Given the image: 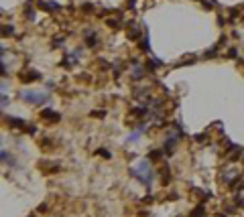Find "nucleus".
Returning <instances> with one entry per match:
<instances>
[{"instance_id": "nucleus-1", "label": "nucleus", "mask_w": 244, "mask_h": 217, "mask_svg": "<svg viewBox=\"0 0 244 217\" xmlns=\"http://www.w3.org/2000/svg\"><path fill=\"white\" fill-rule=\"evenodd\" d=\"M20 100L29 104H35V106H41V104H47L51 97L45 91H33V89H22L20 91Z\"/></svg>"}, {"instance_id": "nucleus-2", "label": "nucleus", "mask_w": 244, "mask_h": 217, "mask_svg": "<svg viewBox=\"0 0 244 217\" xmlns=\"http://www.w3.org/2000/svg\"><path fill=\"white\" fill-rule=\"evenodd\" d=\"M136 176H138V181H141L142 185L151 187L153 179H155V173H153V169H151V164L147 163V160L138 163V166H136Z\"/></svg>"}, {"instance_id": "nucleus-3", "label": "nucleus", "mask_w": 244, "mask_h": 217, "mask_svg": "<svg viewBox=\"0 0 244 217\" xmlns=\"http://www.w3.org/2000/svg\"><path fill=\"white\" fill-rule=\"evenodd\" d=\"M37 6L39 8H45V10H59V4H57V2H51V4H49V2H37Z\"/></svg>"}, {"instance_id": "nucleus-4", "label": "nucleus", "mask_w": 244, "mask_h": 217, "mask_svg": "<svg viewBox=\"0 0 244 217\" xmlns=\"http://www.w3.org/2000/svg\"><path fill=\"white\" fill-rule=\"evenodd\" d=\"M175 144H177V136H173V138H167V142H165V152L169 154V152H173L175 150Z\"/></svg>"}, {"instance_id": "nucleus-5", "label": "nucleus", "mask_w": 244, "mask_h": 217, "mask_svg": "<svg viewBox=\"0 0 244 217\" xmlns=\"http://www.w3.org/2000/svg\"><path fill=\"white\" fill-rule=\"evenodd\" d=\"M33 79H41V73H37V71H31V73H22V81L25 83H31Z\"/></svg>"}, {"instance_id": "nucleus-6", "label": "nucleus", "mask_w": 244, "mask_h": 217, "mask_svg": "<svg viewBox=\"0 0 244 217\" xmlns=\"http://www.w3.org/2000/svg\"><path fill=\"white\" fill-rule=\"evenodd\" d=\"M41 116H43V118H47V120H59V114H55V112H51V110L41 112Z\"/></svg>"}, {"instance_id": "nucleus-7", "label": "nucleus", "mask_w": 244, "mask_h": 217, "mask_svg": "<svg viewBox=\"0 0 244 217\" xmlns=\"http://www.w3.org/2000/svg\"><path fill=\"white\" fill-rule=\"evenodd\" d=\"M8 124L14 126V128H25V122H22V120H16V118H8Z\"/></svg>"}, {"instance_id": "nucleus-8", "label": "nucleus", "mask_w": 244, "mask_h": 217, "mask_svg": "<svg viewBox=\"0 0 244 217\" xmlns=\"http://www.w3.org/2000/svg\"><path fill=\"white\" fill-rule=\"evenodd\" d=\"M161 65H163V63L159 61V59H151V61H149V69H151V71H153V69H159Z\"/></svg>"}, {"instance_id": "nucleus-9", "label": "nucleus", "mask_w": 244, "mask_h": 217, "mask_svg": "<svg viewBox=\"0 0 244 217\" xmlns=\"http://www.w3.org/2000/svg\"><path fill=\"white\" fill-rule=\"evenodd\" d=\"M142 75H144V71H142V67H138V65H136V67H134V71H132V77H134V79H136V77L141 79Z\"/></svg>"}, {"instance_id": "nucleus-10", "label": "nucleus", "mask_w": 244, "mask_h": 217, "mask_svg": "<svg viewBox=\"0 0 244 217\" xmlns=\"http://www.w3.org/2000/svg\"><path fill=\"white\" fill-rule=\"evenodd\" d=\"M2 160H4L6 164H14V163H12V156L6 154V150H2Z\"/></svg>"}, {"instance_id": "nucleus-11", "label": "nucleus", "mask_w": 244, "mask_h": 217, "mask_svg": "<svg viewBox=\"0 0 244 217\" xmlns=\"http://www.w3.org/2000/svg\"><path fill=\"white\" fill-rule=\"evenodd\" d=\"M141 47H142V51H149V35H144V39H142Z\"/></svg>"}, {"instance_id": "nucleus-12", "label": "nucleus", "mask_w": 244, "mask_h": 217, "mask_svg": "<svg viewBox=\"0 0 244 217\" xmlns=\"http://www.w3.org/2000/svg\"><path fill=\"white\" fill-rule=\"evenodd\" d=\"M216 53H218V51H216V47H214L212 51H208V53L203 55V57H205V59H210V57H216Z\"/></svg>"}, {"instance_id": "nucleus-13", "label": "nucleus", "mask_w": 244, "mask_h": 217, "mask_svg": "<svg viewBox=\"0 0 244 217\" xmlns=\"http://www.w3.org/2000/svg\"><path fill=\"white\" fill-rule=\"evenodd\" d=\"M92 116H96V118H104V116H106V112H102V110H96Z\"/></svg>"}, {"instance_id": "nucleus-14", "label": "nucleus", "mask_w": 244, "mask_h": 217, "mask_svg": "<svg viewBox=\"0 0 244 217\" xmlns=\"http://www.w3.org/2000/svg\"><path fill=\"white\" fill-rule=\"evenodd\" d=\"M159 156H161V150H153V152H151V158H159Z\"/></svg>"}, {"instance_id": "nucleus-15", "label": "nucleus", "mask_w": 244, "mask_h": 217, "mask_svg": "<svg viewBox=\"0 0 244 217\" xmlns=\"http://www.w3.org/2000/svg\"><path fill=\"white\" fill-rule=\"evenodd\" d=\"M236 55H238V51H236L234 47H230V51H228V57H236Z\"/></svg>"}, {"instance_id": "nucleus-16", "label": "nucleus", "mask_w": 244, "mask_h": 217, "mask_svg": "<svg viewBox=\"0 0 244 217\" xmlns=\"http://www.w3.org/2000/svg\"><path fill=\"white\" fill-rule=\"evenodd\" d=\"M98 154H102V156H106V158H110V152H108V150H98Z\"/></svg>"}, {"instance_id": "nucleus-17", "label": "nucleus", "mask_w": 244, "mask_h": 217, "mask_svg": "<svg viewBox=\"0 0 244 217\" xmlns=\"http://www.w3.org/2000/svg\"><path fill=\"white\" fill-rule=\"evenodd\" d=\"M2 31H4V35H12V27H4Z\"/></svg>"}, {"instance_id": "nucleus-18", "label": "nucleus", "mask_w": 244, "mask_h": 217, "mask_svg": "<svg viewBox=\"0 0 244 217\" xmlns=\"http://www.w3.org/2000/svg\"><path fill=\"white\" fill-rule=\"evenodd\" d=\"M6 104H8V97H6V95H2V108H6Z\"/></svg>"}]
</instances>
